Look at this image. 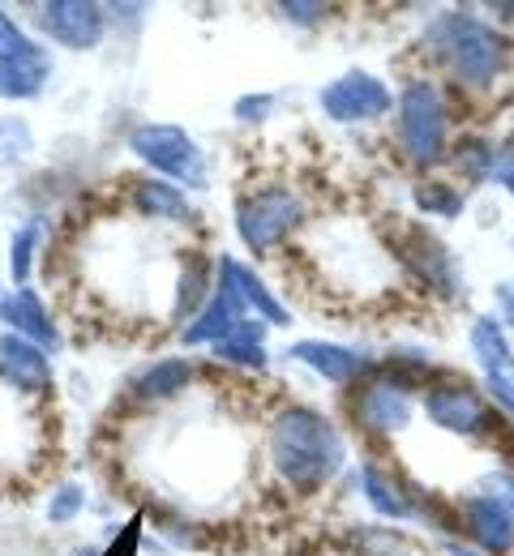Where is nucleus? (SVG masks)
<instances>
[{
    "label": "nucleus",
    "mask_w": 514,
    "mask_h": 556,
    "mask_svg": "<svg viewBox=\"0 0 514 556\" xmlns=\"http://www.w3.org/2000/svg\"><path fill=\"white\" fill-rule=\"evenodd\" d=\"M493 317L506 326V330H514V278H502L498 287H493Z\"/></svg>",
    "instance_id": "7c9ffc66"
},
{
    "label": "nucleus",
    "mask_w": 514,
    "mask_h": 556,
    "mask_svg": "<svg viewBox=\"0 0 514 556\" xmlns=\"http://www.w3.org/2000/svg\"><path fill=\"white\" fill-rule=\"evenodd\" d=\"M296 364L313 368L322 381L330 386H356L368 372V359L356 348H343V343H326V339H300L288 348Z\"/></svg>",
    "instance_id": "4468645a"
},
{
    "label": "nucleus",
    "mask_w": 514,
    "mask_h": 556,
    "mask_svg": "<svg viewBox=\"0 0 514 556\" xmlns=\"http://www.w3.org/2000/svg\"><path fill=\"white\" fill-rule=\"evenodd\" d=\"M39 26L48 30L52 43L86 52V48H99L108 13H103V4H86V0H52L39 9Z\"/></svg>",
    "instance_id": "9b49d317"
},
{
    "label": "nucleus",
    "mask_w": 514,
    "mask_h": 556,
    "mask_svg": "<svg viewBox=\"0 0 514 556\" xmlns=\"http://www.w3.org/2000/svg\"><path fill=\"white\" fill-rule=\"evenodd\" d=\"M394 141L412 167L450 163V103L434 77H408L394 94Z\"/></svg>",
    "instance_id": "7ed1b4c3"
},
{
    "label": "nucleus",
    "mask_w": 514,
    "mask_h": 556,
    "mask_svg": "<svg viewBox=\"0 0 514 556\" xmlns=\"http://www.w3.org/2000/svg\"><path fill=\"white\" fill-rule=\"evenodd\" d=\"M189 381H193V364L189 359H159L134 381V390H138V399H172V394L189 390Z\"/></svg>",
    "instance_id": "412c9836"
},
{
    "label": "nucleus",
    "mask_w": 514,
    "mask_h": 556,
    "mask_svg": "<svg viewBox=\"0 0 514 556\" xmlns=\"http://www.w3.org/2000/svg\"><path fill=\"white\" fill-rule=\"evenodd\" d=\"M220 282H227V287L240 295V304H245L249 317H262L266 326H288V321H292V313L271 295V287L253 275L245 262H236V257H227V253L220 257Z\"/></svg>",
    "instance_id": "f3484780"
},
{
    "label": "nucleus",
    "mask_w": 514,
    "mask_h": 556,
    "mask_svg": "<svg viewBox=\"0 0 514 556\" xmlns=\"http://www.w3.org/2000/svg\"><path fill=\"white\" fill-rule=\"evenodd\" d=\"M134 206L142 210L147 218H172V223H185L189 218V202L176 185H163V180H142L134 189Z\"/></svg>",
    "instance_id": "5701e85b"
},
{
    "label": "nucleus",
    "mask_w": 514,
    "mask_h": 556,
    "mask_svg": "<svg viewBox=\"0 0 514 556\" xmlns=\"http://www.w3.org/2000/svg\"><path fill=\"white\" fill-rule=\"evenodd\" d=\"M271 463L296 492H317L348 467V441L313 407H284L271 419Z\"/></svg>",
    "instance_id": "f03ea898"
},
{
    "label": "nucleus",
    "mask_w": 514,
    "mask_h": 556,
    "mask_svg": "<svg viewBox=\"0 0 514 556\" xmlns=\"http://www.w3.org/2000/svg\"><path fill=\"white\" fill-rule=\"evenodd\" d=\"M421 412L434 428L450 432V437H463V441H493L498 445L502 432H514L511 424L493 412L485 386L467 381L459 372H438L434 381H425Z\"/></svg>",
    "instance_id": "20e7f679"
},
{
    "label": "nucleus",
    "mask_w": 514,
    "mask_h": 556,
    "mask_svg": "<svg viewBox=\"0 0 514 556\" xmlns=\"http://www.w3.org/2000/svg\"><path fill=\"white\" fill-rule=\"evenodd\" d=\"M454 527L485 556H514V514L480 484L454 496Z\"/></svg>",
    "instance_id": "9d476101"
},
{
    "label": "nucleus",
    "mask_w": 514,
    "mask_h": 556,
    "mask_svg": "<svg viewBox=\"0 0 514 556\" xmlns=\"http://www.w3.org/2000/svg\"><path fill=\"white\" fill-rule=\"evenodd\" d=\"M284 13H288V22H300V26H313V22H322L330 9L326 4H279Z\"/></svg>",
    "instance_id": "2f4dec72"
},
{
    "label": "nucleus",
    "mask_w": 514,
    "mask_h": 556,
    "mask_svg": "<svg viewBox=\"0 0 514 556\" xmlns=\"http://www.w3.org/2000/svg\"><path fill=\"white\" fill-rule=\"evenodd\" d=\"M493 185H498V189H502V193H506V198L514 202V159L506 163V167H502V172H498V180H493Z\"/></svg>",
    "instance_id": "473e14b6"
},
{
    "label": "nucleus",
    "mask_w": 514,
    "mask_h": 556,
    "mask_svg": "<svg viewBox=\"0 0 514 556\" xmlns=\"http://www.w3.org/2000/svg\"><path fill=\"white\" fill-rule=\"evenodd\" d=\"M249 313H245V304H240V295L227 287V282H215L211 287V300L202 304V313L185 326V343H206V348H215V343H223L240 321H245Z\"/></svg>",
    "instance_id": "2eb2a0df"
},
{
    "label": "nucleus",
    "mask_w": 514,
    "mask_h": 556,
    "mask_svg": "<svg viewBox=\"0 0 514 556\" xmlns=\"http://www.w3.org/2000/svg\"><path fill=\"white\" fill-rule=\"evenodd\" d=\"M215 355H220L223 364L262 372L266 368V321L262 317H245L223 343H215Z\"/></svg>",
    "instance_id": "6ab92c4d"
},
{
    "label": "nucleus",
    "mask_w": 514,
    "mask_h": 556,
    "mask_svg": "<svg viewBox=\"0 0 514 556\" xmlns=\"http://www.w3.org/2000/svg\"><path fill=\"white\" fill-rule=\"evenodd\" d=\"M480 386H485L493 412L514 428V377H480Z\"/></svg>",
    "instance_id": "bb28decb"
},
{
    "label": "nucleus",
    "mask_w": 514,
    "mask_h": 556,
    "mask_svg": "<svg viewBox=\"0 0 514 556\" xmlns=\"http://www.w3.org/2000/svg\"><path fill=\"white\" fill-rule=\"evenodd\" d=\"M394 257L408 275L416 278L425 291H434L438 300H459L467 295V278H463V266L459 257L450 253V244L434 236L425 223H408L394 231Z\"/></svg>",
    "instance_id": "423d86ee"
},
{
    "label": "nucleus",
    "mask_w": 514,
    "mask_h": 556,
    "mask_svg": "<svg viewBox=\"0 0 514 556\" xmlns=\"http://www.w3.org/2000/svg\"><path fill=\"white\" fill-rule=\"evenodd\" d=\"M412 206L421 210L425 218H459L467 210V189H459L454 180L429 176V180L412 185Z\"/></svg>",
    "instance_id": "aec40b11"
},
{
    "label": "nucleus",
    "mask_w": 514,
    "mask_h": 556,
    "mask_svg": "<svg viewBox=\"0 0 514 556\" xmlns=\"http://www.w3.org/2000/svg\"><path fill=\"white\" fill-rule=\"evenodd\" d=\"M275 108V99L271 94H245V99H236V116L245 121V125H258V121H266V112Z\"/></svg>",
    "instance_id": "c756f323"
},
{
    "label": "nucleus",
    "mask_w": 514,
    "mask_h": 556,
    "mask_svg": "<svg viewBox=\"0 0 514 556\" xmlns=\"http://www.w3.org/2000/svg\"><path fill=\"white\" fill-rule=\"evenodd\" d=\"M300 218H304L300 193L284 189V185H271V189H258V193L240 198V206H236V231H240V240L253 253H271V249H279L292 236Z\"/></svg>",
    "instance_id": "0eeeda50"
},
{
    "label": "nucleus",
    "mask_w": 514,
    "mask_h": 556,
    "mask_svg": "<svg viewBox=\"0 0 514 556\" xmlns=\"http://www.w3.org/2000/svg\"><path fill=\"white\" fill-rule=\"evenodd\" d=\"M30 150H35L30 125H26V121H17V116H4V121H0V167H9V163H17V159H26Z\"/></svg>",
    "instance_id": "a878e982"
},
{
    "label": "nucleus",
    "mask_w": 514,
    "mask_h": 556,
    "mask_svg": "<svg viewBox=\"0 0 514 556\" xmlns=\"http://www.w3.org/2000/svg\"><path fill=\"white\" fill-rule=\"evenodd\" d=\"M493 13H498V26H511V30H514V0H506V4H498Z\"/></svg>",
    "instance_id": "72a5a7b5"
},
{
    "label": "nucleus",
    "mask_w": 514,
    "mask_h": 556,
    "mask_svg": "<svg viewBox=\"0 0 514 556\" xmlns=\"http://www.w3.org/2000/svg\"><path fill=\"white\" fill-rule=\"evenodd\" d=\"M425 48L463 90H489L511 65V35L476 9H441L425 26Z\"/></svg>",
    "instance_id": "f257e3e1"
},
{
    "label": "nucleus",
    "mask_w": 514,
    "mask_h": 556,
    "mask_svg": "<svg viewBox=\"0 0 514 556\" xmlns=\"http://www.w3.org/2000/svg\"><path fill=\"white\" fill-rule=\"evenodd\" d=\"M52 61H0V99H35L48 81Z\"/></svg>",
    "instance_id": "4be33fe9"
},
{
    "label": "nucleus",
    "mask_w": 514,
    "mask_h": 556,
    "mask_svg": "<svg viewBox=\"0 0 514 556\" xmlns=\"http://www.w3.org/2000/svg\"><path fill=\"white\" fill-rule=\"evenodd\" d=\"M43 240V223H26L13 231V244H9V270H13V282L26 287L30 278V262H35V249Z\"/></svg>",
    "instance_id": "b1692460"
},
{
    "label": "nucleus",
    "mask_w": 514,
    "mask_h": 556,
    "mask_svg": "<svg viewBox=\"0 0 514 556\" xmlns=\"http://www.w3.org/2000/svg\"><path fill=\"white\" fill-rule=\"evenodd\" d=\"M511 159H514V146L511 141H498L493 134H467V138L454 141V150H450V163H454V172L463 176L467 189L493 185L498 172H502Z\"/></svg>",
    "instance_id": "f8f14e48"
},
{
    "label": "nucleus",
    "mask_w": 514,
    "mask_h": 556,
    "mask_svg": "<svg viewBox=\"0 0 514 556\" xmlns=\"http://www.w3.org/2000/svg\"><path fill=\"white\" fill-rule=\"evenodd\" d=\"M0 321H9V334H22V339L39 343L43 351L61 348V334H57V326H52V317H48V308H43V300H39L35 287H17V291H9V300H4V317H0Z\"/></svg>",
    "instance_id": "a211bd4d"
},
{
    "label": "nucleus",
    "mask_w": 514,
    "mask_h": 556,
    "mask_svg": "<svg viewBox=\"0 0 514 556\" xmlns=\"http://www.w3.org/2000/svg\"><path fill=\"white\" fill-rule=\"evenodd\" d=\"M476 484L485 488V492H493L506 509L514 514V463H502V467H493V471H485Z\"/></svg>",
    "instance_id": "cd10ccee"
},
{
    "label": "nucleus",
    "mask_w": 514,
    "mask_h": 556,
    "mask_svg": "<svg viewBox=\"0 0 514 556\" xmlns=\"http://www.w3.org/2000/svg\"><path fill=\"white\" fill-rule=\"evenodd\" d=\"M0 381L26 394H43L52 386V359L48 351L22 334H0Z\"/></svg>",
    "instance_id": "ddd939ff"
},
{
    "label": "nucleus",
    "mask_w": 514,
    "mask_h": 556,
    "mask_svg": "<svg viewBox=\"0 0 514 556\" xmlns=\"http://www.w3.org/2000/svg\"><path fill=\"white\" fill-rule=\"evenodd\" d=\"M421 386L386 364L373 368V377L356 381V394H352V419L356 428L368 432V437H394L403 432L416 412H421Z\"/></svg>",
    "instance_id": "39448f33"
},
{
    "label": "nucleus",
    "mask_w": 514,
    "mask_h": 556,
    "mask_svg": "<svg viewBox=\"0 0 514 556\" xmlns=\"http://www.w3.org/2000/svg\"><path fill=\"white\" fill-rule=\"evenodd\" d=\"M39 56H48V48L26 39L22 26L0 9V61H39Z\"/></svg>",
    "instance_id": "393cba45"
},
{
    "label": "nucleus",
    "mask_w": 514,
    "mask_h": 556,
    "mask_svg": "<svg viewBox=\"0 0 514 556\" xmlns=\"http://www.w3.org/2000/svg\"><path fill=\"white\" fill-rule=\"evenodd\" d=\"M467 351H472V364L480 368V377H514L511 330L493 313L472 317V326H467Z\"/></svg>",
    "instance_id": "dca6fc26"
},
{
    "label": "nucleus",
    "mask_w": 514,
    "mask_h": 556,
    "mask_svg": "<svg viewBox=\"0 0 514 556\" xmlns=\"http://www.w3.org/2000/svg\"><path fill=\"white\" fill-rule=\"evenodd\" d=\"M317 108L335 125H368L394 112V90L368 70H348L317 90Z\"/></svg>",
    "instance_id": "6e6552de"
},
{
    "label": "nucleus",
    "mask_w": 514,
    "mask_h": 556,
    "mask_svg": "<svg viewBox=\"0 0 514 556\" xmlns=\"http://www.w3.org/2000/svg\"><path fill=\"white\" fill-rule=\"evenodd\" d=\"M82 505H86V496H82V488L77 484L57 488L52 501H48V518H52V522H70V518H77Z\"/></svg>",
    "instance_id": "c85d7f7f"
},
{
    "label": "nucleus",
    "mask_w": 514,
    "mask_h": 556,
    "mask_svg": "<svg viewBox=\"0 0 514 556\" xmlns=\"http://www.w3.org/2000/svg\"><path fill=\"white\" fill-rule=\"evenodd\" d=\"M511 249H514V240H511Z\"/></svg>",
    "instance_id": "c9c22d12"
},
{
    "label": "nucleus",
    "mask_w": 514,
    "mask_h": 556,
    "mask_svg": "<svg viewBox=\"0 0 514 556\" xmlns=\"http://www.w3.org/2000/svg\"><path fill=\"white\" fill-rule=\"evenodd\" d=\"M129 150L147 167L180 180V185H193V189L206 185V159H202L198 141L189 138L185 129H176V125H138L129 134Z\"/></svg>",
    "instance_id": "1a4fd4ad"
},
{
    "label": "nucleus",
    "mask_w": 514,
    "mask_h": 556,
    "mask_svg": "<svg viewBox=\"0 0 514 556\" xmlns=\"http://www.w3.org/2000/svg\"><path fill=\"white\" fill-rule=\"evenodd\" d=\"M4 300H9V295H4V291H0V317H4Z\"/></svg>",
    "instance_id": "f704fd0d"
}]
</instances>
